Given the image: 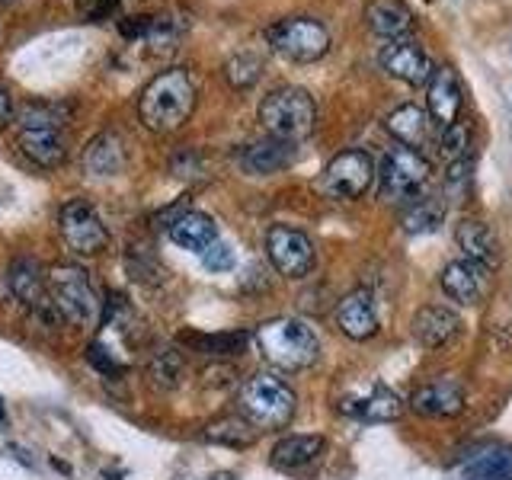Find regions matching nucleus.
Masks as SVG:
<instances>
[{"instance_id": "16", "label": "nucleus", "mask_w": 512, "mask_h": 480, "mask_svg": "<svg viewBox=\"0 0 512 480\" xmlns=\"http://www.w3.org/2000/svg\"><path fill=\"white\" fill-rule=\"evenodd\" d=\"M336 327L349 340H372L378 333V311L372 295L359 288V292H349L340 304H336Z\"/></svg>"}, {"instance_id": "24", "label": "nucleus", "mask_w": 512, "mask_h": 480, "mask_svg": "<svg viewBox=\"0 0 512 480\" xmlns=\"http://www.w3.org/2000/svg\"><path fill=\"white\" fill-rule=\"evenodd\" d=\"M429 125H432L429 116L413 103L397 106L388 116V122H384V128L397 138V144H404V148H413V151H420L429 141Z\"/></svg>"}, {"instance_id": "8", "label": "nucleus", "mask_w": 512, "mask_h": 480, "mask_svg": "<svg viewBox=\"0 0 512 480\" xmlns=\"http://www.w3.org/2000/svg\"><path fill=\"white\" fill-rule=\"evenodd\" d=\"M58 231L61 240L77 256H96L109 247V231L100 212L87 199H68L58 212Z\"/></svg>"}, {"instance_id": "20", "label": "nucleus", "mask_w": 512, "mask_h": 480, "mask_svg": "<svg viewBox=\"0 0 512 480\" xmlns=\"http://www.w3.org/2000/svg\"><path fill=\"white\" fill-rule=\"evenodd\" d=\"M365 20L375 36L388 39V42L407 39L413 32V13L404 0H368Z\"/></svg>"}, {"instance_id": "42", "label": "nucleus", "mask_w": 512, "mask_h": 480, "mask_svg": "<svg viewBox=\"0 0 512 480\" xmlns=\"http://www.w3.org/2000/svg\"><path fill=\"white\" fill-rule=\"evenodd\" d=\"M0 426H7V407H4V397H0Z\"/></svg>"}, {"instance_id": "45", "label": "nucleus", "mask_w": 512, "mask_h": 480, "mask_svg": "<svg viewBox=\"0 0 512 480\" xmlns=\"http://www.w3.org/2000/svg\"><path fill=\"white\" fill-rule=\"evenodd\" d=\"M77 4H96V0H77Z\"/></svg>"}, {"instance_id": "6", "label": "nucleus", "mask_w": 512, "mask_h": 480, "mask_svg": "<svg viewBox=\"0 0 512 480\" xmlns=\"http://www.w3.org/2000/svg\"><path fill=\"white\" fill-rule=\"evenodd\" d=\"M266 39L282 58L298 61V64L317 61L330 52L327 26L311 20V16H288V20H279L276 26H269Z\"/></svg>"}, {"instance_id": "46", "label": "nucleus", "mask_w": 512, "mask_h": 480, "mask_svg": "<svg viewBox=\"0 0 512 480\" xmlns=\"http://www.w3.org/2000/svg\"><path fill=\"white\" fill-rule=\"evenodd\" d=\"M0 4H7V0H0Z\"/></svg>"}, {"instance_id": "15", "label": "nucleus", "mask_w": 512, "mask_h": 480, "mask_svg": "<svg viewBox=\"0 0 512 480\" xmlns=\"http://www.w3.org/2000/svg\"><path fill=\"white\" fill-rule=\"evenodd\" d=\"M410 410L429 416V420H442V416H455L464 410V384L455 378L429 381L423 388H416L410 397Z\"/></svg>"}, {"instance_id": "23", "label": "nucleus", "mask_w": 512, "mask_h": 480, "mask_svg": "<svg viewBox=\"0 0 512 480\" xmlns=\"http://www.w3.org/2000/svg\"><path fill=\"white\" fill-rule=\"evenodd\" d=\"M340 413L359 416V420H368V423H394L397 416L404 413V404H400V397L391 388H384V384H375V391L368 394V397L343 400Z\"/></svg>"}, {"instance_id": "41", "label": "nucleus", "mask_w": 512, "mask_h": 480, "mask_svg": "<svg viewBox=\"0 0 512 480\" xmlns=\"http://www.w3.org/2000/svg\"><path fill=\"white\" fill-rule=\"evenodd\" d=\"M52 464L61 471V474H71V464H64V461H58V458H52Z\"/></svg>"}, {"instance_id": "14", "label": "nucleus", "mask_w": 512, "mask_h": 480, "mask_svg": "<svg viewBox=\"0 0 512 480\" xmlns=\"http://www.w3.org/2000/svg\"><path fill=\"white\" fill-rule=\"evenodd\" d=\"M234 160L240 173H247V176H272V173H282L295 160V144L279 141V138H260V141L244 144V148L234 154Z\"/></svg>"}, {"instance_id": "12", "label": "nucleus", "mask_w": 512, "mask_h": 480, "mask_svg": "<svg viewBox=\"0 0 512 480\" xmlns=\"http://www.w3.org/2000/svg\"><path fill=\"white\" fill-rule=\"evenodd\" d=\"M381 68L388 71L391 77L397 80H404V84L410 87H420V84H429V77H432V61L429 55L423 52V45H416L413 39H394L381 48Z\"/></svg>"}, {"instance_id": "37", "label": "nucleus", "mask_w": 512, "mask_h": 480, "mask_svg": "<svg viewBox=\"0 0 512 480\" xmlns=\"http://www.w3.org/2000/svg\"><path fill=\"white\" fill-rule=\"evenodd\" d=\"M128 272L141 282H160V276H164V269L157 266V260L148 253V247L138 250V253L135 250L128 253Z\"/></svg>"}, {"instance_id": "28", "label": "nucleus", "mask_w": 512, "mask_h": 480, "mask_svg": "<svg viewBox=\"0 0 512 480\" xmlns=\"http://www.w3.org/2000/svg\"><path fill=\"white\" fill-rule=\"evenodd\" d=\"M183 343H189L192 349H199L212 359H234L250 346V336L244 330H234V333H183Z\"/></svg>"}, {"instance_id": "44", "label": "nucleus", "mask_w": 512, "mask_h": 480, "mask_svg": "<svg viewBox=\"0 0 512 480\" xmlns=\"http://www.w3.org/2000/svg\"><path fill=\"white\" fill-rule=\"evenodd\" d=\"M484 480H512V477H484Z\"/></svg>"}, {"instance_id": "13", "label": "nucleus", "mask_w": 512, "mask_h": 480, "mask_svg": "<svg viewBox=\"0 0 512 480\" xmlns=\"http://www.w3.org/2000/svg\"><path fill=\"white\" fill-rule=\"evenodd\" d=\"M455 240L464 253V260L474 263L477 269L493 272L500 269L503 263V250H500V240H496V231L490 228L487 221L480 218H464L455 231Z\"/></svg>"}, {"instance_id": "29", "label": "nucleus", "mask_w": 512, "mask_h": 480, "mask_svg": "<svg viewBox=\"0 0 512 480\" xmlns=\"http://www.w3.org/2000/svg\"><path fill=\"white\" fill-rule=\"evenodd\" d=\"M256 432L244 416H221V420L208 423L202 429V439L212 445H224V448H250L256 442Z\"/></svg>"}, {"instance_id": "26", "label": "nucleus", "mask_w": 512, "mask_h": 480, "mask_svg": "<svg viewBox=\"0 0 512 480\" xmlns=\"http://www.w3.org/2000/svg\"><path fill=\"white\" fill-rule=\"evenodd\" d=\"M480 276H484V269H477L474 263L468 260H452L445 269H442V292L452 298V301H461V304H477L480 298Z\"/></svg>"}, {"instance_id": "33", "label": "nucleus", "mask_w": 512, "mask_h": 480, "mask_svg": "<svg viewBox=\"0 0 512 480\" xmlns=\"http://www.w3.org/2000/svg\"><path fill=\"white\" fill-rule=\"evenodd\" d=\"M20 128H61L64 125V106L55 103H26L20 112Z\"/></svg>"}, {"instance_id": "7", "label": "nucleus", "mask_w": 512, "mask_h": 480, "mask_svg": "<svg viewBox=\"0 0 512 480\" xmlns=\"http://www.w3.org/2000/svg\"><path fill=\"white\" fill-rule=\"evenodd\" d=\"M4 285H7V295L20 304L23 311L36 314L39 320H45V324H58L61 320L52 298H48L45 272H42L39 260H32V256H16V260H10Z\"/></svg>"}, {"instance_id": "39", "label": "nucleus", "mask_w": 512, "mask_h": 480, "mask_svg": "<svg viewBox=\"0 0 512 480\" xmlns=\"http://www.w3.org/2000/svg\"><path fill=\"white\" fill-rule=\"evenodd\" d=\"M170 173L180 176V180H192V176L202 173V157L196 151H176L170 157Z\"/></svg>"}, {"instance_id": "9", "label": "nucleus", "mask_w": 512, "mask_h": 480, "mask_svg": "<svg viewBox=\"0 0 512 480\" xmlns=\"http://www.w3.org/2000/svg\"><path fill=\"white\" fill-rule=\"evenodd\" d=\"M378 176H381V186H378L381 189V199H388V202H407L429 180V160L420 151L397 144V148H391L388 154H384Z\"/></svg>"}, {"instance_id": "34", "label": "nucleus", "mask_w": 512, "mask_h": 480, "mask_svg": "<svg viewBox=\"0 0 512 480\" xmlns=\"http://www.w3.org/2000/svg\"><path fill=\"white\" fill-rule=\"evenodd\" d=\"M471 180H474V160L468 154L452 160V167H448V173H445V196L452 202H461L464 196H468Z\"/></svg>"}, {"instance_id": "27", "label": "nucleus", "mask_w": 512, "mask_h": 480, "mask_svg": "<svg viewBox=\"0 0 512 480\" xmlns=\"http://www.w3.org/2000/svg\"><path fill=\"white\" fill-rule=\"evenodd\" d=\"M445 218V202L429 196V199H407L404 212H400V228L407 234H429L439 231V224Z\"/></svg>"}, {"instance_id": "17", "label": "nucleus", "mask_w": 512, "mask_h": 480, "mask_svg": "<svg viewBox=\"0 0 512 480\" xmlns=\"http://www.w3.org/2000/svg\"><path fill=\"white\" fill-rule=\"evenodd\" d=\"M128 164V151L125 141L116 132H103L96 135L84 154H80V167H84L87 176H96V180H109V176H119Z\"/></svg>"}, {"instance_id": "38", "label": "nucleus", "mask_w": 512, "mask_h": 480, "mask_svg": "<svg viewBox=\"0 0 512 480\" xmlns=\"http://www.w3.org/2000/svg\"><path fill=\"white\" fill-rule=\"evenodd\" d=\"M202 263H205V269H212V272H231L234 269V250H231V244L215 240L212 247L202 250Z\"/></svg>"}, {"instance_id": "25", "label": "nucleus", "mask_w": 512, "mask_h": 480, "mask_svg": "<svg viewBox=\"0 0 512 480\" xmlns=\"http://www.w3.org/2000/svg\"><path fill=\"white\" fill-rule=\"evenodd\" d=\"M170 240L186 250H205L218 240V224L205 212H183L170 224Z\"/></svg>"}, {"instance_id": "21", "label": "nucleus", "mask_w": 512, "mask_h": 480, "mask_svg": "<svg viewBox=\"0 0 512 480\" xmlns=\"http://www.w3.org/2000/svg\"><path fill=\"white\" fill-rule=\"evenodd\" d=\"M20 151L42 170L58 167L64 154H68V144H64L61 128H20Z\"/></svg>"}, {"instance_id": "18", "label": "nucleus", "mask_w": 512, "mask_h": 480, "mask_svg": "<svg viewBox=\"0 0 512 480\" xmlns=\"http://www.w3.org/2000/svg\"><path fill=\"white\" fill-rule=\"evenodd\" d=\"M461 333V317L442 304H426L413 317V340L426 349H442Z\"/></svg>"}, {"instance_id": "43", "label": "nucleus", "mask_w": 512, "mask_h": 480, "mask_svg": "<svg viewBox=\"0 0 512 480\" xmlns=\"http://www.w3.org/2000/svg\"><path fill=\"white\" fill-rule=\"evenodd\" d=\"M212 480H234V474H228V471H224V474H215Z\"/></svg>"}, {"instance_id": "30", "label": "nucleus", "mask_w": 512, "mask_h": 480, "mask_svg": "<svg viewBox=\"0 0 512 480\" xmlns=\"http://www.w3.org/2000/svg\"><path fill=\"white\" fill-rule=\"evenodd\" d=\"M148 372H151V381L157 384L160 391H170L180 384L183 372H186V359H183V352L180 349H173V346H160L151 362H148Z\"/></svg>"}, {"instance_id": "19", "label": "nucleus", "mask_w": 512, "mask_h": 480, "mask_svg": "<svg viewBox=\"0 0 512 480\" xmlns=\"http://www.w3.org/2000/svg\"><path fill=\"white\" fill-rule=\"evenodd\" d=\"M461 84L452 68H436L429 77V116L439 128H448L461 116Z\"/></svg>"}, {"instance_id": "40", "label": "nucleus", "mask_w": 512, "mask_h": 480, "mask_svg": "<svg viewBox=\"0 0 512 480\" xmlns=\"http://www.w3.org/2000/svg\"><path fill=\"white\" fill-rule=\"evenodd\" d=\"M13 122V100H10V93L0 87V125H7Z\"/></svg>"}, {"instance_id": "36", "label": "nucleus", "mask_w": 512, "mask_h": 480, "mask_svg": "<svg viewBox=\"0 0 512 480\" xmlns=\"http://www.w3.org/2000/svg\"><path fill=\"white\" fill-rule=\"evenodd\" d=\"M468 148H471V128H468V122H452L448 128H442V151L452 157V160H458V157H464L468 154Z\"/></svg>"}, {"instance_id": "32", "label": "nucleus", "mask_w": 512, "mask_h": 480, "mask_svg": "<svg viewBox=\"0 0 512 480\" xmlns=\"http://www.w3.org/2000/svg\"><path fill=\"white\" fill-rule=\"evenodd\" d=\"M471 480H484V477H512V448H490L477 461L468 464Z\"/></svg>"}, {"instance_id": "2", "label": "nucleus", "mask_w": 512, "mask_h": 480, "mask_svg": "<svg viewBox=\"0 0 512 480\" xmlns=\"http://www.w3.org/2000/svg\"><path fill=\"white\" fill-rule=\"evenodd\" d=\"M45 288L61 320H68V324L80 330H93L103 324V301L96 295L90 272L84 266H74V263L52 266L45 276Z\"/></svg>"}, {"instance_id": "11", "label": "nucleus", "mask_w": 512, "mask_h": 480, "mask_svg": "<svg viewBox=\"0 0 512 480\" xmlns=\"http://www.w3.org/2000/svg\"><path fill=\"white\" fill-rule=\"evenodd\" d=\"M372 180H375V160L365 151H343L327 164L320 186L333 199H359L372 186Z\"/></svg>"}, {"instance_id": "31", "label": "nucleus", "mask_w": 512, "mask_h": 480, "mask_svg": "<svg viewBox=\"0 0 512 480\" xmlns=\"http://www.w3.org/2000/svg\"><path fill=\"white\" fill-rule=\"evenodd\" d=\"M260 77H263V58L256 52H237L224 64V80L234 90H250Z\"/></svg>"}, {"instance_id": "10", "label": "nucleus", "mask_w": 512, "mask_h": 480, "mask_svg": "<svg viewBox=\"0 0 512 480\" xmlns=\"http://www.w3.org/2000/svg\"><path fill=\"white\" fill-rule=\"evenodd\" d=\"M266 256L285 279H304L317 263L314 240L292 224H272L266 231Z\"/></svg>"}, {"instance_id": "22", "label": "nucleus", "mask_w": 512, "mask_h": 480, "mask_svg": "<svg viewBox=\"0 0 512 480\" xmlns=\"http://www.w3.org/2000/svg\"><path fill=\"white\" fill-rule=\"evenodd\" d=\"M324 448H327V439L314 436V432L311 436H285L272 448L269 461H272V468H279V471H301L324 455Z\"/></svg>"}, {"instance_id": "4", "label": "nucleus", "mask_w": 512, "mask_h": 480, "mask_svg": "<svg viewBox=\"0 0 512 480\" xmlns=\"http://www.w3.org/2000/svg\"><path fill=\"white\" fill-rule=\"evenodd\" d=\"M256 346L266 356L269 365L282 368V372H304L320 356L317 333L298 317H276L256 330Z\"/></svg>"}, {"instance_id": "1", "label": "nucleus", "mask_w": 512, "mask_h": 480, "mask_svg": "<svg viewBox=\"0 0 512 480\" xmlns=\"http://www.w3.org/2000/svg\"><path fill=\"white\" fill-rule=\"evenodd\" d=\"M199 87L186 68L160 71L138 100V119L154 135H173L196 112Z\"/></svg>"}, {"instance_id": "35", "label": "nucleus", "mask_w": 512, "mask_h": 480, "mask_svg": "<svg viewBox=\"0 0 512 480\" xmlns=\"http://www.w3.org/2000/svg\"><path fill=\"white\" fill-rule=\"evenodd\" d=\"M84 359H87V365L93 368V372L103 375V378H122L128 372V365L112 356V352L103 343H90L87 352H84Z\"/></svg>"}, {"instance_id": "5", "label": "nucleus", "mask_w": 512, "mask_h": 480, "mask_svg": "<svg viewBox=\"0 0 512 480\" xmlns=\"http://www.w3.org/2000/svg\"><path fill=\"white\" fill-rule=\"evenodd\" d=\"M260 122L269 138H279L288 144L304 141L317 125L314 96L301 87H279L260 103Z\"/></svg>"}, {"instance_id": "3", "label": "nucleus", "mask_w": 512, "mask_h": 480, "mask_svg": "<svg viewBox=\"0 0 512 480\" xmlns=\"http://www.w3.org/2000/svg\"><path fill=\"white\" fill-rule=\"evenodd\" d=\"M237 407H240V416H244L256 432H269V429H285L292 423V416L298 410V397L282 378L269 372H256L240 384Z\"/></svg>"}]
</instances>
